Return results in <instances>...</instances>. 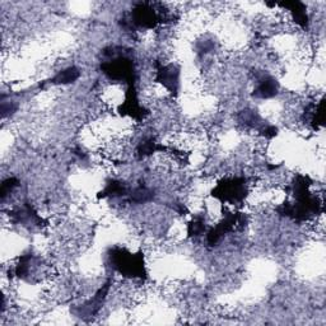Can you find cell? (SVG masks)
I'll use <instances>...</instances> for the list:
<instances>
[{"mask_svg": "<svg viewBox=\"0 0 326 326\" xmlns=\"http://www.w3.org/2000/svg\"><path fill=\"white\" fill-rule=\"evenodd\" d=\"M78 77H79V72H78L77 68L72 67V68H68V69L64 70V72L59 73V74L51 80V83L54 84L73 83L74 80L78 79Z\"/></svg>", "mask_w": 326, "mask_h": 326, "instance_id": "obj_1", "label": "cell"}]
</instances>
